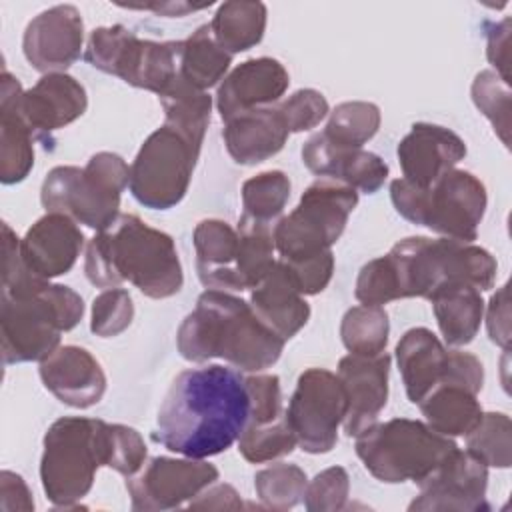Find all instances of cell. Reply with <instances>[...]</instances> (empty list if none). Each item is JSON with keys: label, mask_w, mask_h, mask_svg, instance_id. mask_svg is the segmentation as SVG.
I'll use <instances>...</instances> for the list:
<instances>
[{"label": "cell", "mask_w": 512, "mask_h": 512, "mask_svg": "<svg viewBox=\"0 0 512 512\" xmlns=\"http://www.w3.org/2000/svg\"><path fill=\"white\" fill-rule=\"evenodd\" d=\"M390 322L382 306H352L340 324L342 344L350 354L376 356L386 350Z\"/></svg>", "instance_id": "obj_35"}, {"label": "cell", "mask_w": 512, "mask_h": 512, "mask_svg": "<svg viewBox=\"0 0 512 512\" xmlns=\"http://www.w3.org/2000/svg\"><path fill=\"white\" fill-rule=\"evenodd\" d=\"M106 466L130 478L146 462V444L142 436L124 424L106 422Z\"/></svg>", "instance_id": "obj_42"}, {"label": "cell", "mask_w": 512, "mask_h": 512, "mask_svg": "<svg viewBox=\"0 0 512 512\" xmlns=\"http://www.w3.org/2000/svg\"><path fill=\"white\" fill-rule=\"evenodd\" d=\"M302 162L316 176L342 182L354 190L374 194L388 178V164L364 148L340 146L322 132L312 134L302 146Z\"/></svg>", "instance_id": "obj_20"}, {"label": "cell", "mask_w": 512, "mask_h": 512, "mask_svg": "<svg viewBox=\"0 0 512 512\" xmlns=\"http://www.w3.org/2000/svg\"><path fill=\"white\" fill-rule=\"evenodd\" d=\"M356 456L364 468L386 484L428 478L458 446L450 436L432 430L426 422L392 418L376 422L356 436Z\"/></svg>", "instance_id": "obj_8"}, {"label": "cell", "mask_w": 512, "mask_h": 512, "mask_svg": "<svg viewBox=\"0 0 512 512\" xmlns=\"http://www.w3.org/2000/svg\"><path fill=\"white\" fill-rule=\"evenodd\" d=\"M130 184V166L114 152L90 156L84 168H52L40 190L46 212L70 216L76 224L94 230L108 228L120 216V198Z\"/></svg>", "instance_id": "obj_6"}, {"label": "cell", "mask_w": 512, "mask_h": 512, "mask_svg": "<svg viewBox=\"0 0 512 512\" xmlns=\"http://www.w3.org/2000/svg\"><path fill=\"white\" fill-rule=\"evenodd\" d=\"M278 108L280 114L284 116L290 134L318 126L330 112L326 98L314 88L296 90L292 96L278 102Z\"/></svg>", "instance_id": "obj_44"}, {"label": "cell", "mask_w": 512, "mask_h": 512, "mask_svg": "<svg viewBox=\"0 0 512 512\" xmlns=\"http://www.w3.org/2000/svg\"><path fill=\"white\" fill-rule=\"evenodd\" d=\"M244 382L250 398L248 424H268L284 416L280 378L276 374H254Z\"/></svg>", "instance_id": "obj_46"}, {"label": "cell", "mask_w": 512, "mask_h": 512, "mask_svg": "<svg viewBox=\"0 0 512 512\" xmlns=\"http://www.w3.org/2000/svg\"><path fill=\"white\" fill-rule=\"evenodd\" d=\"M350 492V478L342 466L322 470L308 482L304 492V506L310 512H334L346 506Z\"/></svg>", "instance_id": "obj_43"}, {"label": "cell", "mask_w": 512, "mask_h": 512, "mask_svg": "<svg viewBox=\"0 0 512 512\" xmlns=\"http://www.w3.org/2000/svg\"><path fill=\"white\" fill-rule=\"evenodd\" d=\"M126 8H142V10H156L160 14H166V16H182L186 12H194V10H202L206 6H190V4H184V2H170V4H144V6H126Z\"/></svg>", "instance_id": "obj_52"}, {"label": "cell", "mask_w": 512, "mask_h": 512, "mask_svg": "<svg viewBox=\"0 0 512 512\" xmlns=\"http://www.w3.org/2000/svg\"><path fill=\"white\" fill-rule=\"evenodd\" d=\"M390 198L396 212L412 224L462 242L476 240L488 204L484 184L472 172L456 168L426 188L396 178L390 184Z\"/></svg>", "instance_id": "obj_7"}, {"label": "cell", "mask_w": 512, "mask_h": 512, "mask_svg": "<svg viewBox=\"0 0 512 512\" xmlns=\"http://www.w3.org/2000/svg\"><path fill=\"white\" fill-rule=\"evenodd\" d=\"M390 354L384 350L376 356L348 354L338 362V380L346 394L344 432L358 436L378 422L388 400Z\"/></svg>", "instance_id": "obj_17"}, {"label": "cell", "mask_w": 512, "mask_h": 512, "mask_svg": "<svg viewBox=\"0 0 512 512\" xmlns=\"http://www.w3.org/2000/svg\"><path fill=\"white\" fill-rule=\"evenodd\" d=\"M466 450L486 466L508 468L512 462L510 418L504 412H482L476 426L466 434Z\"/></svg>", "instance_id": "obj_38"}, {"label": "cell", "mask_w": 512, "mask_h": 512, "mask_svg": "<svg viewBox=\"0 0 512 512\" xmlns=\"http://www.w3.org/2000/svg\"><path fill=\"white\" fill-rule=\"evenodd\" d=\"M250 306L284 342L300 332L310 318V306L292 282L282 260H276L272 270L252 288Z\"/></svg>", "instance_id": "obj_25"}, {"label": "cell", "mask_w": 512, "mask_h": 512, "mask_svg": "<svg viewBox=\"0 0 512 512\" xmlns=\"http://www.w3.org/2000/svg\"><path fill=\"white\" fill-rule=\"evenodd\" d=\"M250 398L244 376L220 364L180 372L158 410L152 440L186 458L228 450L244 432Z\"/></svg>", "instance_id": "obj_1"}, {"label": "cell", "mask_w": 512, "mask_h": 512, "mask_svg": "<svg viewBox=\"0 0 512 512\" xmlns=\"http://www.w3.org/2000/svg\"><path fill=\"white\" fill-rule=\"evenodd\" d=\"M232 64V54H228L212 36L210 26L204 24L196 28L180 48V78L198 90H208L216 86Z\"/></svg>", "instance_id": "obj_32"}, {"label": "cell", "mask_w": 512, "mask_h": 512, "mask_svg": "<svg viewBox=\"0 0 512 512\" xmlns=\"http://www.w3.org/2000/svg\"><path fill=\"white\" fill-rule=\"evenodd\" d=\"M308 486L306 472L296 464L278 462L254 476V488L260 502L270 510H290L304 500Z\"/></svg>", "instance_id": "obj_37"}, {"label": "cell", "mask_w": 512, "mask_h": 512, "mask_svg": "<svg viewBox=\"0 0 512 512\" xmlns=\"http://www.w3.org/2000/svg\"><path fill=\"white\" fill-rule=\"evenodd\" d=\"M158 100L164 110V124L176 128L194 144L202 146L206 128L210 124L212 96L190 86L178 74V78L158 96Z\"/></svg>", "instance_id": "obj_33"}, {"label": "cell", "mask_w": 512, "mask_h": 512, "mask_svg": "<svg viewBox=\"0 0 512 512\" xmlns=\"http://www.w3.org/2000/svg\"><path fill=\"white\" fill-rule=\"evenodd\" d=\"M282 264L286 266V270H288L292 282L296 284V288L300 290V294L314 296V294L322 292L332 278L334 254H332V250H328V252H322L318 256L306 258V260H294V262L282 260Z\"/></svg>", "instance_id": "obj_47"}, {"label": "cell", "mask_w": 512, "mask_h": 512, "mask_svg": "<svg viewBox=\"0 0 512 512\" xmlns=\"http://www.w3.org/2000/svg\"><path fill=\"white\" fill-rule=\"evenodd\" d=\"M200 148L168 124L156 128L130 166L132 196L150 210L176 206L188 192Z\"/></svg>", "instance_id": "obj_12"}, {"label": "cell", "mask_w": 512, "mask_h": 512, "mask_svg": "<svg viewBox=\"0 0 512 512\" xmlns=\"http://www.w3.org/2000/svg\"><path fill=\"white\" fill-rule=\"evenodd\" d=\"M290 188V178L282 170H266L248 178L242 184L240 220L274 228L290 198Z\"/></svg>", "instance_id": "obj_34"}, {"label": "cell", "mask_w": 512, "mask_h": 512, "mask_svg": "<svg viewBox=\"0 0 512 512\" xmlns=\"http://www.w3.org/2000/svg\"><path fill=\"white\" fill-rule=\"evenodd\" d=\"M196 272L208 290H242L236 272L238 230L218 218L200 220L194 228Z\"/></svg>", "instance_id": "obj_28"}, {"label": "cell", "mask_w": 512, "mask_h": 512, "mask_svg": "<svg viewBox=\"0 0 512 512\" xmlns=\"http://www.w3.org/2000/svg\"><path fill=\"white\" fill-rule=\"evenodd\" d=\"M268 10L262 2L230 0L218 6L210 26L214 40L228 52L238 54L256 46L266 30Z\"/></svg>", "instance_id": "obj_31"}, {"label": "cell", "mask_w": 512, "mask_h": 512, "mask_svg": "<svg viewBox=\"0 0 512 512\" xmlns=\"http://www.w3.org/2000/svg\"><path fill=\"white\" fill-rule=\"evenodd\" d=\"M180 48L182 40H146L114 24L90 32L84 58L92 68L160 96L180 74Z\"/></svg>", "instance_id": "obj_11"}, {"label": "cell", "mask_w": 512, "mask_h": 512, "mask_svg": "<svg viewBox=\"0 0 512 512\" xmlns=\"http://www.w3.org/2000/svg\"><path fill=\"white\" fill-rule=\"evenodd\" d=\"M432 310L448 346H466L480 330L484 300L476 286L454 284L442 288L432 298Z\"/></svg>", "instance_id": "obj_30"}, {"label": "cell", "mask_w": 512, "mask_h": 512, "mask_svg": "<svg viewBox=\"0 0 512 512\" xmlns=\"http://www.w3.org/2000/svg\"><path fill=\"white\" fill-rule=\"evenodd\" d=\"M354 294L358 302L368 306H382L398 300L394 274L386 256L374 258L360 268Z\"/></svg>", "instance_id": "obj_45"}, {"label": "cell", "mask_w": 512, "mask_h": 512, "mask_svg": "<svg viewBox=\"0 0 512 512\" xmlns=\"http://www.w3.org/2000/svg\"><path fill=\"white\" fill-rule=\"evenodd\" d=\"M188 508H242V502L230 484H210L196 500H190Z\"/></svg>", "instance_id": "obj_51"}, {"label": "cell", "mask_w": 512, "mask_h": 512, "mask_svg": "<svg viewBox=\"0 0 512 512\" xmlns=\"http://www.w3.org/2000/svg\"><path fill=\"white\" fill-rule=\"evenodd\" d=\"M478 394L458 382H440L418 404L426 424L444 436H466L482 416Z\"/></svg>", "instance_id": "obj_29"}, {"label": "cell", "mask_w": 512, "mask_h": 512, "mask_svg": "<svg viewBox=\"0 0 512 512\" xmlns=\"http://www.w3.org/2000/svg\"><path fill=\"white\" fill-rule=\"evenodd\" d=\"M134 318L132 296L124 288H106L92 302L90 330L100 338H114L122 334Z\"/></svg>", "instance_id": "obj_41"}, {"label": "cell", "mask_w": 512, "mask_h": 512, "mask_svg": "<svg viewBox=\"0 0 512 512\" xmlns=\"http://www.w3.org/2000/svg\"><path fill=\"white\" fill-rule=\"evenodd\" d=\"M84 22L72 4H56L34 16L22 36V52L28 64L42 74L70 68L82 52Z\"/></svg>", "instance_id": "obj_16"}, {"label": "cell", "mask_w": 512, "mask_h": 512, "mask_svg": "<svg viewBox=\"0 0 512 512\" xmlns=\"http://www.w3.org/2000/svg\"><path fill=\"white\" fill-rule=\"evenodd\" d=\"M356 204L358 192L342 182L318 180L310 184L298 206L272 228L280 260H306L328 252L342 236Z\"/></svg>", "instance_id": "obj_10"}, {"label": "cell", "mask_w": 512, "mask_h": 512, "mask_svg": "<svg viewBox=\"0 0 512 512\" xmlns=\"http://www.w3.org/2000/svg\"><path fill=\"white\" fill-rule=\"evenodd\" d=\"M88 106L84 86L66 72L44 74L32 88L24 90L18 110L36 138H50L52 132L78 120Z\"/></svg>", "instance_id": "obj_22"}, {"label": "cell", "mask_w": 512, "mask_h": 512, "mask_svg": "<svg viewBox=\"0 0 512 512\" xmlns=\"http://www.w3.org/2000/svg\"><path fill=\"white\" fill-rule=\"evenodd\" d=\"M298 446L286 414L268 424H246L238 438V452L252 464L270 462L290 454Z\"/></svg>", "instance_id": "obj_39"}, {"label": "cell", "mask_w": 512, "mask_h": 512, "mask_svg": "<svg viewBox=\"0 0 512 512\" xmlns=\"http://www.w3.org/2000/svg\"><path fill=\"white\" fill-rule=\"evenodd\" d=\"M486 56L496 68V74L508 82V56H510V18L500 22H486Z\"/></svg>", "instance_id": "obj_48"}, {"label": "cell", "mask_w": 512, "mask_h": 512, "mask_svg": "<svg viewBox=\"0 0 512 512\" xmlns=\"http://www.w3.org/2000/svg\"><path fill=\"white\" fill-rule=\"evenodd\" d=\"M104 432V420L84 416L58 418L46 430L40 480L56 508H74L90 492L96 470L106 466Z\"/></svg>", "instance_id": "obj_9"}, {"label": "cell", "mask_w": 512, "mask_h": 512, "mask_svg": "<svg viewBox=\"0 0 512 512\" xmlns=\"http://www.w3.org/2000/svg\"><path fill=\"white\" fill-rule=\"evenodd\" d=\"M420 494L408 510H488V466L468 450L456 448L420 484Z\"/></svg>", "instance_id": "obj_15"}, {"label": "cell", "mask_w": 512, "mask_h": 512, "mask_svg": "<svg viewBox=\"0 0 512 512\" xmlns=\"http://www.w3.org/2000/svg\"><path fill=\"white\" fill-rule=\"evenodd\" d=\"M380 128V108L372 102L352 100L338 104L328 118L326 128L322 134L340 144L350 148H362Z\"/></svg>", "instance_id": "obj_36"}, {"label": "cell", "mask_w": 512, "mask_h": 512, "mask_svg": "<svg viewBox=\"0 0 512 512\" xmlns=\"http://www.w3.org/2000/svg\"><path fill=\"white\" fill-rule=\"evenodd\" d=\"M284 414L304 452H330L346 416V394L338 376L326 368L304 370Z\"/></svg>", "instance_id": "obj_13"}, {"label": "cell", "mask_w": 512, "mask_h": 512, "mask_svg": "<svg viewBox=\"0 0 512 512\" xmlns=\"http://www.w3.org/2000/svg\"><path fill=\"white\" fill-rule=\"evenodd\" d=\"M472 100L476 108L490 120L502 144L508 146L510 132V90L494 70H482L472 82Z\"/></svg>", "instance_id": "obj_40"}, {"label": "cell", "mask_w": 512, "mask_h": 512, "mask_svg": "<svg viewBox=\"0 0 512 512\" xmlns=\"http://www.w3.org/2000/svg\"><path fill=\"white\" fill-rule=\"evenodd\" d=\"M84 314V302L68 286L36 278L24 264L2 276V358L4 364L42 362Z\"/></svg>", "instance_id": "obj_4"}, {"label": "cell", "mask_w": 512, "mask_h": 512, "mask_svg": "<svg viewBox=\"0 0 512 512\" xmlns=\"http://www.w3.org/2000/svg\"><path fill=\"white\" fill-rule=\"evenodd\" d=\"M0 506L2 510H34L32 494L20 474L10 470L0 472Z\"/></svg>", "instance_id": "obj_50"}, {"label": "cell", "mask_w": 512, "mask_h": 512, "mask_svg": "<svg viewBox=\"0 0 512 512\" xmlns=\"http://www.w3.org/2000/svg\"><path fill=\"white\" fill-rule=\"evenodd\" d=\"M82 246L84 234L70 216L46 212L20 240V258L30 274L50 280L76 264Z\"/></svg>", "instance_id": "obj_18"}, {"label": "cell", "mask_w": 512, "mask_h": 512, "mask_svg": "<svg viewBox=\"0 0 512 512\" xmlns=\"http://www.w3.org/2000/svg\"><path fill=\"white\" fill-rule=\"evenodd\" d=\"M288 136L290 130L280 114L278 102L238 114L226 120L222 130L230 158L242 166H254L276 156L284 148Z\"/></svg>", "instance_id": "obj_24"}, {"label": "cell", "mask_w": 512, "mask_h": 512, "mask_svg": "<svg viewBox=\"0 0 512 512\" xmlns=\"http://www.w3.org/2000/svg\"><path fill=\"white\" fill-rule=\"evenodd\" d=\"M176 346L190 362L222 358L242 372H260L278 362L284 340L254 314L250 302L226 290H206L178 326Z\"/></svg>", "instance_id": "obj_3"}, {"label": "cell", "mask_w": 512, "mask_h": 512, "mask_svg": "<svg viewBox=\"0 0 512 512\" xmlns=\"http://www.w3.org/2000/svg\"><path fill=\"white\" fill-rule=\"evenodd\" d=\"M24 94L18 78L2 70L0 78V180L22 182L34 166V132L24 122L18 102Z\"/></svg>", "instance_id": "obj_27"}, {"label": "cell", "mask_w": 512, "mask_h": 512, "mask_svg": "<svg viewBox=\"0 0 512 512\" xmlns=\"http://www.w3.org/2000/svg\"><path fill=\"white\" fill-rule=\"evenodd\" d=\"M396 156L404 174L402 178L414 186L426 188L464 160L466 144L450 128L416 122L400 140Z\"/></svg>", "instance_id": "obj_19"}, {"label": "cell", "mask_w": 512, "mask_h": 512, "mask_svg": "<svg viewBox=\"0 0 512 512\" xmlns=\"http://www.w3.org/2000/svg\"><path fill=\"white\" fill-rule=\"evenodd\" d=\"M218 480V468L200 458L156 456L130 478L126 490L132 510H170L194 500Z\"/></svg>", "instance_id": "obj_14"}, {"label": "cell", "mask_w": 512, "mask_h": 512, "mask_svg": "<svg viewBox=\"0 0 512 512\" xmlns=\"http://www.w3.org/2000/svg\"><path fill=\"white\" fill-rule=\"evenodd\" d=\"M394 274L398 300H430L442 288L470 284L480 292L490 290L498 264L494 256L472 242L454 238L410 236L396 242L386 254Z\"/></svg>", "instance_id": "obj_5"}, {"label": "cell", "mask_w": 512, "mask_h": 512, "mask_svg": "<svg viewBox=\"0 0 512 512\" xmlns=\"http://www.w3.org/2000/svg\"><path fill=\"white\" fill-rule=\"evenodd\" d=\"M486 326H488V336L494 344L502 346L508 350L510 342V308H508V284H504L488 304L486 312Z\"/></svg>", "instance_id": "obj_49"}, {"label": "cell", "mask_w": 512, "mask_h": 512, "mask_svg": "<svg viewBox=\"0 0 512 512\" xmlns=\"http://www.w3.org/2000/svg\"><path fill=\"white\" fill-rule=\"evenodd\" d=\"M290 76L276 58H250L238 64L216 92V108L226 122L238 114L272 106L288 90Z\"/></svg>", "instance_id": "obj_21"}, {"label": "cell", "mask_w": 512, "mask_h": 512, "mask_svg": "<svg viewBox=\"0 0 512 512\" xmlns=\"http://www.w3.org/2000/svg\"><path fill=\"white\" fill-rule=\"evenodd\" d=\"M40 378L62 404L90 408L106 392V374L100 362L80 346H58L40 362Z\"/></svg>", "instance_id": "obj_23"}, {"label": "cell", "mask_w": 512, "mask_h": 512, "mask_svg": "<svg viewBox=\"0 0 512 512\" xmlns=\"http://www.w3.org/2000/svg\"><path fill=\"white\" fill-rule=\"evenodd\" d=\"M396 362L412 404H420L426 394L448 376L450 350L428 328H410L396 344Z\"/></svg>", "instance_id": "obj_26"}, {"label": "cell", "mask_w": 512, "mask_h": 512, "mask_svg": "<svg viewBox=\"0 0 512 512\" xmlns=\"http://www.w3.org/2000/svg\"><path fill=\"white\" fill-rule=\"evenodd\" d=\"M84 272L98 288H116L128 280L154 300L178 294L184 284L172 236L136 214H120L88 242Z\"/></svg>", "instance_id": "obj_2"}]
</instances>
